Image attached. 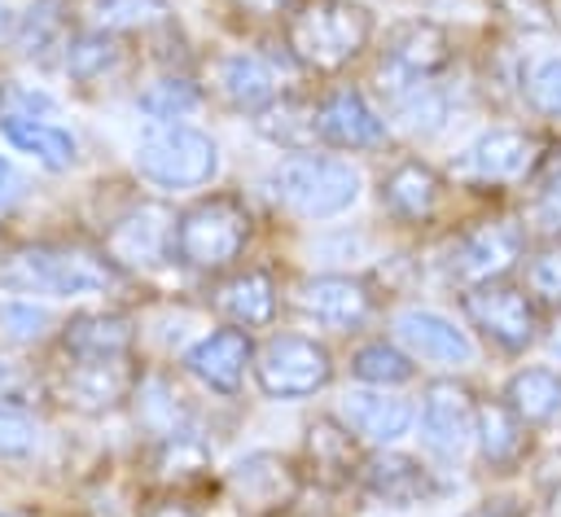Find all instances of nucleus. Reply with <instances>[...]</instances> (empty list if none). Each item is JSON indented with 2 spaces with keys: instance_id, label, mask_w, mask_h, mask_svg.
I'll use <instances>...</instances> for the list:
<instances>
[{
  "instance_id": "obj_1",
  "label": "nucleus",
  "mask_w": 561,
  "mask_h": 517,
  "mask_svg": "<svg viewBox=\"0 0 561 517\" xmlns=\"http://www.w3.org/2000/svg\"><path fill=\"white\" fill-rule=\"evenodd\" d=\"M377 22L359 0H298L280 22L285 61L302 74L333 79L373 48Z\"/></svg>"
},
{
  "instance_id": "obj_2",
  "label": "nucleus",
  "mask_w": 561,
  "mask_h": 517,
  "mask_svg": "<svg viewBox=\"0 0 561 517\" xmlns=\"http://www.w3.org/2000/svg\"><path fill=\"white\" fill-rule=\"evenodd\" d=\"M254 241V210L241 193L215 188L175 210V263L197 276H224L241 267Z\"/></svg>"
},
{
  "instance_id": "obj_3",
  "label": "nucleus",
  "mask_w": 561,
  "mask_h": 517,
  "mask_svg": "<svg viewBox=\"0 0 561 517\" xmlns=\"http://www.w3.org/2000/svg\"><path fill=\"white\" fill-rule=\"evenodd\" d=\"M123 280V272L101 254L66 241H35L0 254V285L18 294H48V298H83L105 294Z\"/></svg>"
},
{
  "instance_id": "obj_4",
  "label": "nucleus",
  "mask_w": 561,
  "mask_h": 517,
  "mask_svg": "<svg viewBox=\"0 0 561 517\" xmlns=\"http://www.w3.org/2000/svg\"><path fill=\"white\" fill-rule=\"evenodd\" d=\"M526 250H530V232L522 219H478V223H465L456 228L443 250H438V276L447 289H473V285H486V280H504L513 267L526 263Z\"/></svg>"
},
{
  "instance_id": "obj_5",
  "label": "nucleus",
  "mask_w": 561,
  "mask_h": 517,
  "mask_svg": "<svg viewBox=\"0 0 561 517\" xmlns=\"http://www.w3.org/2000/svg\"><path fill=\"white\" fill-rule=\"evenodd\" d=\"M267 193L298 219H333L359 202V171L333 153H289L267 171Z\"/></svg>"
},
{
  "instance_id": "obj_6",
  "label": "nucleus",
  "mask_w": 561,
  "mask_h": 517,
  "mask_svg": "<svg viewBox=\"0 0 561 517\" xmlns=\"http://www.w3.org/2000/svg\"><path fill=\"white\" fill-rule=\"evenodd\" d=\"M131 162L136 175L158 188H202L219 175V145L193 123H149Z\"/></svg>"
},
{
  "instance_id": "obj_7",
  "label": "nucleus",
  "mask_w": 561,
  "mask_h": 517,
  "mask_svg": "<svg viewBox=\"0 0 561 517\" xmlns=\"http://www.w3.org/2000/svg\"><path fill=\"white\" fill-rule=\"evenodd\" d=\"M451 66H456V35L438 18H403L386 31L373 79H377V92L390 96L399 88L443 79Z\"/></svg>"
},
{
  "instance_id": "obj_8",
  "label": "nucleus",
  "mask_w": 561,
  "mask_h": 517,
  "mask_svg": "<svg viewBox=\"0 0 561 517\" xmlns=\"http://www.w3.org/2000/svg\"><path fill=\"white\" fill-rule=\"evenodd\" d=\"M456 298H460L465 324L504 355H526L543 337V307L530 298L526 285H517L508 276L460 289Z\"/></svg>"
},
{
  "instance_id": "obj_9",
  "label": "nucleus",
  "mask_w": 561,
  "mask_h": 517,
  "mask_svg": "<svg viewBox=\"0 0 561 517\" xmlns=\"http://www.w3.org/2000/svg\"><path fill=\"white\" fill-rule=\"evenodd\" d=\"M543 153H548V140L530 127H486L451 158V180L465 188L530 184Z\"/></svg>"
},
{
  "instance_id": "obj_10",
  "label": "nucleus",
  "mask_w": 561,
  "mask_h": 517,
  "mask_svg": "<svg viewBox=\"0 0 561 517\" xmlns=\"http://www.w3.org/2000/svg\"><path fill=\"white\" fill-rule=\"evenodd\" d=\"M101 254L123 276H140L175 263V210L158 197L127 202L118 215H110L101 232Z\"/></svg>"
},
{
  "instance_id": "obj_11",
  "label": "nucleus",
  "mask_w": 561,
  "mask_h": 517,
  "mask_svg": "<svg viewBox=\"0 0 561 517\" xmlns=\"http://www.w3.org/2000/svg\"><path fill=\"white\" fill-rule=\"evenodd\" d=\"M254 381L267 399L294 403V399H311L320 390H329L337 364L333 351L320 337L307 333H272L254 346Z\"/></svg>"
},
{
  "instance_id": "obj_12",
  "label": "nucleus",
  "mask_w": 561,
  "mask_h": 517,
  "mask_svg": "<svg viewBox=\"0 0 561 517\" xmlns=\"http://www.w3.org/2000/svg\"><path fill=\"white\" fill-rule=\"evenodd\" d=\"M302 469L294 456L259 447L237 456L224 469V495L245 513V517H285L302 499Z\"/></svg>"
},
{
  "instance_id": "obj_13",
  "label": "nucleus",
  "mask_w": 561,
  "mask_h": 517,
  "mask_svg": "<svg viewBox=\"0 0 561 517\" xmlns=\"http://www.w3.org/2000/svg\"><path fill=\"white\" fill-rule=\"evenodd\" d=\"M364 443L351 434V425L333 412H320L307 421L302 429V447H298V469L307 486L320 491H346L359 482L364 469Z\"/></svg>"
},
{
  "instance_id": "obj_14",
  "label": "nucleus",
  "mask_w": 561,
  "mask_h": 517,
  "mask_svg": "<svg viewBox=\"0 0 561 517\" xmlns=\"http://www.w3.org/2000/svg\"><path fill=\"white\" fill-rule=\"evenodd\" d=\"M140 368L131 359H66L53 372V399L79 416H105L127 407Z\"/></svg>"
},
{
  "instance_id": "obj_15",
  "label": "nucleus",
  "mask_w": 561,
  "mask_h": 517,
  "mask_svg": "<svg viewBox=\"0 0 561 517\" xmlns=\"http://www.w3.org/2000/svg\"><path fill=\"white\" fill-rule=\"evenodd\" d=\"M316 136L329 149H381L390 140V123L386 114L368 101L364 88L355 83H333L324 92H316Z\"/></svg>"
},
{
  "instance_id": "obj_16",
  "label": "nucleus",
  "mask_w": 561,
  "mask_h": 517,
  "mask_svg": "<svg viewBox=\"0 0 561 517\" xmlns=\"http://www.w3.org/2000/svg\"><path fill=\"white\" fill-rule=\"evenodd\" d=\"M473 416H478V394L460 377H438L421 390L416 429L434 456L460 460L473 447Z\"/></svg>"
},
{
  "instance_id": "obj_17",
  "label": "nucleus",
  "mask_w": 561,
  "mask_h": 517,
  "mask_svg": "<svg viewBox=\"0 0 561 517\" xmlns=\"http://www.w3.org/2000/svg\"><path fill=\"white\" fill-rule=\"evenodd\" d=\"M294 307L324 329L355 333L377 311V285L355 272H320L294 285Z\"/></svg>"
},
{
  "instance_id": "obj_18",
  "label": "nucleus",
  "mask_w": 561,
  "mask_h": 517,
  "mask_svg": "<svg viewBox=\"0 0 561 517\" xmlns=\"http://www.w3.org/2000/svg\"><path fill=\"white\" fill-rule=\"evenodd\" d=\"M355 486L373 504H386V508H416V504H434L443 495L438 469H430L421 456L394 451V447H373L364 456Z\"/></svg>"
},
{
  "instance_id": "obj_19",
  "label": "nucleus",
  "mask_w": 561,
  "mask_h": 517,
  "mask_svg": "<svg viewBox=\"0 0 561 517\" xmlns=\"http://www.w3.org/2000/svg\"><path fill=\"white\" fill-rule=\"evenodd\" d=\"M180 368H184L202 390L224 394V399H237L241 386H245V372L254 368V337H250V329L219 324V329L202 333L193 346H184Z\"/></svg>"
},
{
  "instance_id": "obj_20",
  "label": "nucleus",
  "mask_w": 561,
  "mask_h": 517,
  "mask_svg": "<svg viewBox=\"0 0 561 517\" xmlns=\"http://www.w3.org/2000/svg\"><path fill=\"white\" fill-rule=\"evenodd\" d=\"M377 197H381V210L394 223L425 228L447 202V175L438 166H430L425 158H399L381 171Z\"/></svg>"
},
{
  "instance_id": "obj_21",
  "label": "nucleus",
  "mask_w": 561,
  "mask_h": 517,
  "mask_svg": "<svg viewBox=\"0 0 561 517\" xmlns=\"http://www.w3.org/2000/svg\"><path fill=\"white\" fill-rule=\"evenodd\" d=\"M473 451L482 460L486 473H517L530 464L535 456V429L504 403V399H478V416H473Z\"/></svg>"
},
{
  "instance_id": "obj_22",
  "label": "nucleus",
  "mask_w": 561,
  "mask_h": 517,
  "mask_svg": "<svg viewBox=\"0 0 561 517\" xmlns=\"http://www.w3.org/2000/svg\"><path fill=\"white\" fill-rule=\"evenodd\" d=\"M210 307L224 315V324H237V329H267L280 311V285H276V272L272 267H232L224 276H215V289H210Z\"/></svg>"
},
{
  "instance_id": "obj_23",
  "label": "nucleus",
  "mask_w": 561,
  "mask_h": 517,
  "mask_svg": "<svg viewBox=\"0 0 561 517\" xmlns=\"http://www.w3.org/2000/svg\"><path fill=\"white\" fill-rule=\"evenodd\" d=\"M394 329V342L412 355V359H425V364H443V368H465L473 359V342L469 333L447 320L443 311H430V307H403L394 311L390 320Z\"/></svg>"
},
{
  "instance_id": "obj_24",
  "label": "nucleus",
  "mask_w": 561,
  "mask_h": 517,
  "mask_svg": "<svg viewBox=\"0 0 561 517\" xmlns=\"http://www.w3.org/2000/svg\"><path fill=\"white\" fill-rule=\"evenodd\" d=\"M140 329L123 311H79L57 329L61 359H136Z\"/></svg>"
},
{
  "instance_id": "obj_25",
  "label": "nucleus",
  "mask_w": 561,
  "mask_h": 517,
  "mask_svg": "<svg viewBox=\"0 0 561 517\" xmlns=\"http://www.w3.org/2000/svg\"><path fill=\"white\" fill-rule=\"evenodd\" d=\"M337 416L351 425V434L364 447H390L399 443L412 425H416V403H408L394 390H377V386H355L342 394Z\"/></svg>"
},
{
  "instance_id": "obj_26",
  "label": "nucleus",
  "mask_w": 561,
  "mask_h": 517,
  "mask_svg": "<svg viewBox=\"0 0 561 517\" xmlns=\"http://www.w3.org/2000/svg\"><path fill=\"white\" fill-rule=\"evenodd\" d=\"M210 88H215V96H219L228 110H237V114H254V110H263L272 96L285 92L276 66H272L263 53H254V48L219 53V57H215V70H210Z\"/></svg>"
},
{
  "instance_id": "obj_27",
  "label": "nucleus",
  "mask_w": 561,
  "mask_h": 517,
  "mask_svg": "<svg viewBox=\"0 0 561 517\" xmlns=\"http://www.w3.org/2000/svg\"><path fill=\"white\" fill-rule=\"evenodd\" d=\"M127 407L136 412V425L153 443L158 438H171V434H197V416H193L188 394L171 377H162V372H140Z\"/></svg>"
},
{
  "instance_id": "obj_28",
  "label": "nucleus",
  "mask_w": 561,
  "mask_h": 517,
  "mask_svg": "<svg viewBox=\"0 0 561 517\" xmlns=\"http://www.w3.org/2000/svg\"><path fill=\"white\" fill-rule=\"evenodd\" d=\"M250 127L285 153H311L320 145V136H316V92L285 88L280 96H272L263 110L250 114Z\"/></svg>"
},
{
  "instance_id": "obj_29",
  "label": "nucleus",
  "mask_w": 561,
  "mask_h": 517,
  "mask_svg": "<svg viewBox=\"0 0 561 517\" xmlns=\"http://www.w3.org/2000/svg\"><path fill=\"white\" fill-rule=\"evenodd\" d=\"M75 31L79 26H75L66 0H35L26 13H18V26H13L9 48H18V57H26V61L61 66V53H66V44H70Z\"/></svg>"
},
{
  "instance_id": "obj_30",
  "label": "nucleus",
  "mask_w": 561,
  "mask_h": 517,
  "mask_svg": "<svg viewBox=\"0 0 561 517\" xmlns=\"http://www.w3.org/2000/svg\"><path fill=\"white\" fill-rule=\"evenodd\" d=\"M386 101V123H399L408 136H438L447 123H451V88H447V74L443 79H425V83H412V88H399Z\"/></svg>"
},
{
  "instance_id": "obj_31",
  "label": "nucleus",
  "mask_w": 561,
  "mask_h": 517,
  "mask_svg": "<svg viewBox=\"0 0 561 517\" xmlns=\"http://www.w3.org/2000/svg\"><path fill=\"white\" fill-rule=\"evenodd\" d=\"M530 429H548V425H561V372L557 368H543V364H530V368H517L508 381H504V394H500Z\"/></svg>"
},
{
  "instance_id": "obj_32",
  "label": "nucleus",
  "mask_w": 561,
  "mask_h": 517,
  "mask_svg": "<svg viewBox=\"0 0 561 517\" xmlns=\"http://www.w3.org/2000/svg\"><path fill=\"white\" fill-rule=\"evenodd\" d=\"M127 61V39L123 35H110V31H92V26H79L61 53V70L70 83L79 88H92L101 79H110L118 66Z\"/></svg>"
},
{
  "instance_id": "obj_33",
  "label": "nucleus",
  "mask_w": 561,
  "mask_h": 517,
  "mask_svg": "<svg viewBox=\"0 0 561 517\" xmlns=\"http://www.w3.org/2000/svg\"><path fill=\"white\" fill-rule=\"evenodd\" d=\"M0 136L18 153H31L44 171H70L79 162V140L61 123H48V118H4Z\"/></svg>"
},
{
  "instance_id": "obj_34",
  "label": "nucleus",
  "mask_w": 561,
  "mask_h": 517,
  "mask_svg": "<svg viewBox=\"0 0 561 517\" xmlns=\"http://www.w3.org/2000/svg\"><path fill=\"white\" fill-rule=\"evenodd\" d=\"M522 223L535 241H561V140L548 145L539 171L526 184V210Z\"/></svg>"
},
{
  "instance_id": "obj_35",
  "label": "nucleus",
  "mask_w": 561,
  "mask_h": 517,
  "mask_svg": "<svg viewBox=\"0 0 561 517\" xmlns=\"http://www.w3.org/2000/svg\"><path fill=\"white\" fill-rule=\"evenodd\" d=\"M202 105H206V92H202V83H197L188 70H162V74H153V79L136 92V110H140L149 123H184V118H193Z\"/></svg>"
},
{
  "instance_id": "obj_36",
  "label": "nucleus",
  "mask_w": 561,
  "mask_h": 517,
  "mask_svg": "<svg viewBox=\"0 0 561 517\" xmlns=\"http://www.w3.org/2000/svg\"><path fill=\"white\" fill-rule=\"evenodd\" d=\"M83 26L110 35H153L171 26L167 0H83Z\"/></svg>"
},
{
  "instance_id": "obj_37",
  "label": "nucleus",
  "mask_w": 561,
  "mask_h": 517,
  "mask_svg": "<svg viewBox=\"0 0 561 517\" xmlns=\"http://www.w3.org/2000/svg\"><path fill=\"white\" fill-rule=\"evenodd\" d=\"M149 469H153V478L167 491H184V486L202 482L215 464H210V447H206L202 434H171V438H158L153 443Z\"/></svg>"
},
{
  "instance_id": "obj_38",
  "label": "nucleus",
  "mask_w": 561,
  "mask_h": 517,
  "mask_svg": "<svg viewBox=\"0 0 561 517\" xmlns=\"http://www.w3.org/2000/svg\"><path fill=\"white\" fill-rule=\"evenodd\" d=\"M351 377L359 386H377V390H394L408 386L416 377V359L394 342V337H364L351 351Z\"/></svg>"
},
{
  "instance_id": "obj_39",
  "label": "nucleus",
  "mask_w": 561,
  "mask_h": 517,
  "mask_svg": "<svg viewBox=\"0 0 561 517\" xmlns=\"http://www.w3.org/2000/svg\"><path fill=\"white\" fill-rule=\"evenodd\" d=\"M526 289L543 311H561V241H535L526 250Z\"/></svg>"
},
{
  "instance_id": "obj_40",
  "label": "nucleus",
  "mask_w": 561,
  "mask_h": 517,
  "mask_svg": "<svg viewBox=\"0 0 561 517\" xmlns=\"http://www.w3.org/2000/svg\"><path fill=\"white\" fill-rule=\"evenodd\" d=\"M522 96L535 114L543 118H561V53L552 57H539L526 66V79H522Z\"/></svg>"
},
{
  "instance_id": "obj_41",
  "label": "nucleus",
  "mask_w": 561,
  "mask_h": 517,
  "mask_svg": "<svg viewBox=\"0 0 561 517\" xmlns=\"http://www.w3.org/2000/svg\"><path fill=\"white\" fill-rule=\"evenodd\" d=\"M39 443H44L39 421L18 403H0V460H31Z\"/></svg>"
},
{
  "instance_id": "obj_42",
  "label": "nucleus",
  "mask_w": 561,
  "mask_h": 517,
  "mask_svg": "<svg viewBox=\"0 0 561 517\" xmlns=\"http://www.w3.org/2000/svg\"><path fill=\"white\" fill-rule=\"evenodd\" d=\"M57 96L35 88V83H18V79H4L0 83V123L4 118H48L57 123Z\"/></svg>"
},
{
  "instance_id": "obj_43",
  "label": "nucleus",
  "mask_w": 561,
  "mask_h": 517,
  "mask_svg": "<svg viewBox=\"0 0 561 517\" xmlns=\"http://www.w3.org/2000/svg\"><path fill=\"white\" fill-rule=\"evenodd\" d=\"M48 324H53L48 311L35 307V302H26V298H4L0 302V337L4 342H18V346L39 342L48 333Z\"/></svg>"
},
{
  "instance_id": "obj_44",
  "label": "nucleus",
  "mask_w": 561,
  "mask_h": 517,
  "mask_svg": "<svg viewBox=\"0 0 561 517\" xmlns=\"http://www.w3.org/2000/svg\"><path fill=\"white\" fill-rule=\"evenodd\" d=\"M491 4L517 31H548L552 26V4L548 0H491Z\"/></svg>"
},
{
  "instance_id": "obj_45",
  "label": "nucleus",
  "mask_w": 561,
  "mask_h": 517,
  "mask_svg": "<svg viewBox=\"0 0 561 517\" xmlns=\"http://www.w3.org/2000/svg\"><path fill=\"white\" fill-rule=\"evenodd\" d=\"M460 517H526V504L513 499V495H491V499L469 504Z\"/></svg>"
},
{
  "instance_id": "obj_46",
  "label": "nucleus",
  "mask_w": 561,
  "mask_h": 517,
  "mask_svg": "<svg viewBox=\"0 0 561 517\" xmlns=\"http://www.w3.org/2000/svg\"><path fill=\"white\" fill-rule=\"evenodd\" d=\"M26 193V180H22V171L9 162V158H0V210H9L18 197Z\"/></svg>"
},
{
  "instance_id": "obj_47",
  "label": "nucleus",
  "mask_w": 561,
  "mask_h": 517,
  "mask_svg": "<svg viewBox=\"0 0 561 517\" xmlns=\"http://www.w3.org/2000/svg\"><path fill=\"white\" fill-rule=\"evenodd\" d=\"M294 4H298V0H232V9H241V13H250V18H276V22H285Z\"/></svg>"
},
{
  "instance_id": "obj_48",
  "label": "nucleus",
  "mask_w": 561,
  "mask_h": 517,
  "mask_svg": "<svg viewBox=\"0 0 561 517\" xmlns=\"http://www.w3.org/2000/svg\"><path fill=\"white\" fill-rule=\"evenodd\" d=\"M140 517H202L193 504H184L180 495H167V499H158V504H149Z\"/></svg>"
},
{
  "instance_id": "obj_49",
  "label": "nucleus",
  "mask_w": 561,
  "mask_h": 517,
  "mask_svg": "<svg viewBox=\"0 0 561 517\" xmlns=\"http://www.w3.org/2000/svg\"><path fill=\"white\" fill-rule=\"evenodd\" d=\"M543 513L548 517H561V473L543 482Z\"/></svg>"
},
{
  "instance_id": "obj_50",
  "label": "nucleus",
  "mask_w": 561,
  "mask_h": 517,
  "mask_svg": "<svg viewBox=\"0 0 561 517\" xmlns=\"http://www.w3.org/2000/svg\"><path fill=\"white\" fill-rule=\"evenodd\" d=\"M13 26H18V13L0 4V44H9V39H13Z\"/></svg>"
},
{
  "instance_id": "obj_51",
  "label": "nucleus",
  "mask_w": 561,
  "mask_h": 517,
  "mask_svg": "<svg viewBox=\"0 0 561 517\" xmlns=\"http://www.w3.org/2000/svg\"><path fill=\"white\" fill-rule=\"evenodd\" d=\"M4 381H9V364L0 359V390H4Z\"/></svg>"
},
{
  "instance_id": "obj_52",
  "label": "nucleus",
  "mask_w": 561,
  "mask_h": 517,
  "mask_svg": "<svg viewBox=\"0 0 561 517\" xmlns=\"http://www.w3.org/2000/svg\"><path fill=\"white\" fill-rule=\"evenodd\" d=\"M552 346H557V355H561V333H557V337H552Z\"/></svg>"
},
{
  "instance_id": "obj_53",
  "label": "nucleus",
  "mask_w": 561,
  "mask_h": 517,
  "mask_svg": "<svg viewBox=\"0 0 561 517\" xmlns=\"http://www.w3.org/2000/svg\"><path fill=\"white\" fill-rule=\"evenodd\" d=\"M0 517H13V513H0Z\"/></svg>"
}]
</instances>
